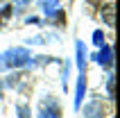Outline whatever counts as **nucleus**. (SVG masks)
<instances>
[{"label": "nucleus", "instance_id": "f257e3e1", "mask_svg": "<svg viewBox=\"0 0 120 118\" xmlns=\"http://www.w3.org/2000/svg\"><path fill=\"white\" fill-rule=\"evenodd\" d=\"M32 64V57L25 48H11L7 52L0 55V71H7V68H20V66H30Z\"/></svg>", "mask_w": 120, "mask_h": 118}, {"label": "nucleus", "instance_id": "f03ea898", "mask_svg": "<svg viewBox=\"0 0 120 118\" xmlns=\"http://www.w3.org/2000/svg\"><path fill=\"white\" fill-rule=\"evenodd\" d=\"M98 64L100 66H104V68H111V66H113V48L109 46V43H104V46H102V50L100 52H98Z\"/></svg>", "mask_w": 120, "mask_h": 118}, {"label": "nucleus", "instance_id": "7ed1b4c3", "mask_svg": "<svg viewBox=\"0 0 120 118\" xmlns=\"http://www.w3.org/2000/svg\"><path fill=\"white\" fill-rule=\"evenodd\" d=\"M84 93H86V75L84 71L79 73V79H77V93H75V107L82 105V100H84Z\"/></svg>", "mask_w": 120, "mask_h": 118}, {"label": "nucleus", "instance_id": "20e7f679", "mask_svg": "<svg viewBox=\"0 0 120 118\" xmlns=\"http://www.w3.org/2000/svg\"><path fill=\"white\" fill-rule=\"evenodd\" d=\"M102 18H104L107 25L113 27L116 25V7L113 5H104V7H102Z\"/></svg>", "mask_w": 120, "mask_h": 118}, {"label": "nucleus", "instance_id": "39448f33", "mask_svg": "<svg viewBox=\"0 0 120 118\" xmlns=\"http://www.w3.org/2000/svg\"><path fill=\"white\" fill-rule=\"evenodd\" d=\"M84 114H86V118H104V116H102V107L98 105V102L86 105V107H84Z\"/></svg>", "mask_w": 120, "mask_h": 118}, {"label": "nucleus", "instance_id": "423d86ee", "mask_svg": "<svg viewBox=\"0 0 120 118\" xmlns=\"http://www.w3.org/2000/svg\"><path fill=\"white\" fill-rule=\"evenodd\" d=\"M86 50H84V46L82 43H77V68H79V73L84 71V66H86Z\"/></svg>", "mask_w": 120, "mask_h": 118}, {"label": "nucleus", "instance_id": "0eeeda50", "mask_svg": "<svg viewBox=\"0 0 120 118\" xmlns=\"http://www.w3.org/2000/svg\"><path fill=\"white\" fill-rule=\"evenodd\" d=\"M11 14H14V7H11V5H5L2 9H0V27H2L7 20L11 18Z\"/></svg>", "mask_w": 120, "mask_h": 118}, {"label": "nucleus", "instance_id": "6e6552de", "mask_svg": "<svg viewBox=\"0 0 120 118\" xmlns=\"http://www.w3.org/2000/svg\"><path fill=\"white\" fill-rule=\"evenodd\" d=\"M57 2H59V0H41V5H43V12H45L48 16H52V14L57 12Z\"/></svg>", "mask_w": 120, "mask_h": 118}, {"label": "nucleus", "instance_id": "1a4fd4ad", "mask_svg": "<svg viewBox=\"0 0 120 118\" xmlns=\"http://www.w3.org/2000/svg\"><path fill=\"white\" fill-rule=\"evenodd\" d=\"M93 43L95 46H104V34H102V30H95L93 32Z\"/></svg>", "mask_w": 120, "mask_h": 118}, {"label": "nucleus", "instance_id": "9d476101", "mask_svg": "<svg viewBox=\"0 0 120 118\" xmlns=\"http://www.w3.org/2000/svg\"><path fill=\"white\" fill-rule=\"evenodd\" d=\"M113 86H116V79H113V75H109V79H107V93H109V98H116V95H113Z\"/></svg>", "mask_w": 120, "mask_h": 118}, {"label": "nucleus", "instance_id": "9b49d317", "mask_svg": "<svg viewBox=\"0 0 120 118\" xmlns=\"http://www.w3.org/2000/svg\"><path fill=\"white\" fill-rule=\"evenodd\" d=\"M52 16H54L57 20H59V25H64V23H66V14H64V9H57V12H54Z\"/></svg>", "mask_w": 120, "mask_h": 118}, {"label": "nucleus", "instance_id": "f8f14e48", "mask_svg": "<svg viewBox=\"0 0 120 118\" xmlns=\"http://www.w3.org/2000/svg\"><path fill=\"white\" fill-rule=\"evenodd\" d=\"M27 2H32V0H18L16 9H18V12H20V9H25V7H27Z\"/></svg>", "mask_w": 120, "mask_h": 118}, {"label": "nucleus", "instance_id": "ddd939ff", "mask_svg": "<svg viewBox=\"0 0 120 118\" xmlns=\"http://www.w3.org/2000/svg\"><path fill=\"white\" fill-rule=\"evenodd\" d=\"M18 111H20V114H18L20 118H30V116H27V109H25V107H23V105L18 107Z\"/></svg>", "mask_w": 120, "mask_h": 118}, {"label": "nucleus", "instance_id": "4468645a", "mask_svg": "<svg viewBox=\"0 0 120 118\" xmlns=\"http://www.w3.org/2000/svg\"><path fill=\"white\" fill-rule=\"evenodd\" d=\"M27 23H30V25H39V18H36V16H32V18H27Z\"/></svg>", "mask_w": 120, "mask_h": 118}]
</instances>
